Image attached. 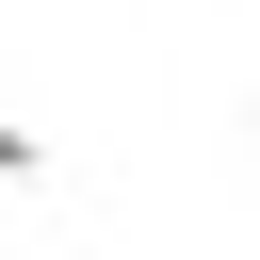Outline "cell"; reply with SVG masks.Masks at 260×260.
Wrapping results in <instances>:
<instances>
[{"mask_svg":"<svg viewBox=\"0 0 260 260\" xmlns=\"http://www.w3.org/2000/svg\"><path fill=\"white\" fill-rule=\"evenodd\" d=\"M16 179H49V130H32V114H0V195H16Z\"/></svg>","mask_w":260,"mask_h":260,"instance_id":"6da1fadb","label":"cell"},{"mask_svg":"<svg viewBox=\"0 0 260 260\" xmlns=\"http://www.w3.org/2000/svg\"><path fill=\"white\" fill-rule=\"evenodd\" d=\"M244 130H260V114H244Z\"/></svg>","mask_w":260,"mask_h":260,"instance_id":"7a4b0ae2","label":"cell"}]
</instances>
